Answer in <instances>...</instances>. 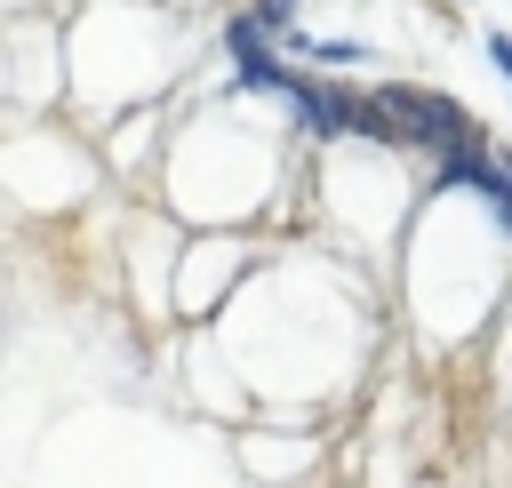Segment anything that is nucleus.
<instances>
[{"instance_id": "1", "label": "nucleus", "mask_w": 512, "mask_h": 488, "mask_svg": "<svg viewBox=\"0 0 512 488\" xmlns=\"http://www.w3.org/2000/svg\"><path fill=\"white\" fill-rule=\"evenodd\" d=\"M488 56H496V72L512 80V32H488Z\"/></svg>"}]
</instances>
